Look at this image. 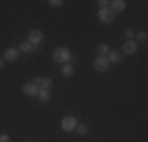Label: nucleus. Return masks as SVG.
<instances>
[{
	"label": "nucleus",
	"instance_id": "19",
	"mask_svg": "<svg viewBox=\"0 0 148 142\" xmlns=\"http://www.w3.org/2000/svg\"><path fill=\"white\" fill-rule=\"evenodd\" d=\"M97 3H99L101 8H107V7H110V2H109V0H99Z\"/></svg>",
	"mask_w": 148,
	"mask_h": 142
},
{
	"label": "nucleus",
	"instance_id": "22",
	"mask_svg": "<svg viewBox=\"0 0 148 142\" xmlns=\"http://www.w3.org/2000/svg\"><path fill=\"white\" fill-rule=\"evenodd\" d=\"M0 142H10V136L8 134H0Z\"/></svg>",
	"mask_w": 148,
	"mask_h": 142
},
{
	"label": "nucleus",
	"instance_id": "9",
	"mask_svg": "<svg viewBox=\"0 0 148 142\" xmlns=\"http://www.w3.org/2000/svg\"><path fill=\"white\" fill-rule=\"evenodd\" d=\"M110 8L115 13H122V12H125V8H127V3H125V0H112Z\"/></svg>",
	"mask_w": 148,
	"mask_h": 142
},
{
	"label": "nucleus",
	"instance_id": "6",
	"mask_svg": "<svg viewBox=\"0 0 148 142\" xmlns=\"http://www.w3.org/2000/svg\"><path fill=\"white\" fill-rule=\"evenodd\" d=\"M20 58V50L18 48H7L3 51V61H8V63H15L16 60Z\"/></svg>",
	"mask_w": 148,
	"mask_h": 142
},
{
	"label": "nucleus",
	"instance_id": "1",
	"mask_svg": "<svg viewBox=\"0 0 148 142\" xmlns=\"http://www.w3.org/2000/svg\"><path fill=\"white\" fill-rule=\"evenodd\" d=\"M53 60L56 61V63H61V64L71 63V60H73V53H71V50L66 48V46H58L53 51Z\"/></svg>",
	"mask_w": 148,
	"mask_h": 142
},
{
	"label": "nucleus",
	"instance_id": "12",
	"mask_svg": "<svg viewBox=\"0 0 148 142\" xmlns=\"http://www.w3.org/2000/svg\"><path fill=\"white\" fill-rule=\"evenodd\" d=\"M18 50H20V53H32L33 45L28 42V40H25V42H21L20 45H18Z\"/></svg>",
	"mask_w": 148,
	"mask_h": 142
},
{
	"label": "nucleus",
	"instance_id": "20",
	"mask_svg": "<svg viewBox=\"0 0 148 142\" xmlns=\"http://www.w3.org/2000/svg\"><path fill=\"white\" fill-rule=\"evenodd\" d=\"M49 5L51 7H61L63 5V0H49Z\"/></svg>",
	"mask_w": 148,
	"mask_h": 142
},
{
	"label": "nucleus",
	"instance_id": "3",
	"mask_svg": "<svg viewBox=\"0 0 148 142\" xmlns=\"http://www.w3.org/2000/svg\"><path fill=\"white\" fill-rule=\"evenodd\" d=\"M77 119L74 116H64L61 119V129L66 132H71V131H76V127H77Z\"/></svg>",
	"mask_w": 148,
	"mask_h": 142
},
{
	"label": "nucleus",
	"instance_id": "14",
	"mask_svg": "<svg viewBox=\"0 0 148 142\" xmlns=\"http://www.w3.org/2000/svg\"><path fill=\"white\" fill-rule=\"evenodd\" d=\"M97 51H99V56H106L109 55V51H110V48H109V45L107 43H101L99 46H97Z\"/></svg>",
	"mask_w": 148,
	"mask_h": 142
},
{
	"label": "nucleus",
	"instance_id": "4",
	"mask_svg": "<svg viewBox=\"0 0 148 142\" xmlns=\"http://www.w3.org/2000/svg\"><path fill=\"white\" fill-rule=\"evenodd\" d=\"M92 66H94L95 71H99V73H106L107 69L110 68V63H109V60L106 56H97V58L92 61Z\"/></svg>",
	"mask_w": 148,
	"mask_h": 142
},
{
	"label": "nucleus",
	"instance_id": "17",
	"mask_svg": "<svg viewBox=\"0 0 148 142\" xmlns=\"http://www.w3.org/2000/svg\"><path fill=\"white\" fill-rule=\"evenodd\" d=\"M76 131H77V134H81V136H84V134H87V126L86 124H77V127H76Z\"/></svg>",
	"mask_w": 148,
	"mask_h": 142
},
{
	"label": "nucleus",
	"instance_id": "23",
	"mask_svg": "<svg viewBox=\"0 0 148 142\" xmlns=\"http://www.w3.org/2000/svg\"><path fill=\"white\" fill-rule=\"evenodd\" d=\"M3 66H5V63H3V60H0V69L3 68Z\"/></svg>",
	"mask_w": 148,
	"mask_h": 142
},
{
	"label": "nucleus",
	"instance_id": "18",
	"mask_svg": "<svg viewBox=\"0 0 148 142\" xmlns=\"http://www.w3.org/2000/svg\"><path fill=\"white\" fill-rule=\"evenodd\" d=\"M125 37H127V40H135V32L132 28H127L125 30Z\"/></svg>",
	"mask_w": 148,
	"mask_h": 142
},
{
	"label": "nucleus",
	"instance_id": "5",
	"mask_svg": "<svg viewBox=\"0 0 148 142\" xmlns=\"http://www.w3.org/2000/svg\"><path fill=\"white\" fill-rule=\"evenodd\" d=\"M27 40L32 45H40V43L43 42V32L40 30V28H33V30H30L28 32V35H27Z\"/></svg>",
	"mask_w": 148,
	"mask_h": 142
},
{
	"label": "nucleus",
	"instance_id": "10",
	"mask_svg": "<svg viewBox=\"0 0 148 142\" xmlns=\"http://www.w3.org/2000/svg\"><path fill=\"white\" fill-rule=\"evenodd\" d=\"M107 60H109V63H120L122 60V51H119V50H110L109 51V55H107Z\"/></svg>",
	"mask_w": 148,
	"mask_h": 142
},
{
	"label": "nucleus",
	"instance_id": "16",
	"mask_svg": "<svg viewBox=\"0 0 148 142\" xmlns=\"http://www.w3.org/2000/svg\"><path fill=\"white\" fill-rule=\"evenodd\" d=\"M135 37H137V40L135 42H145L147 43V40H148V33H147V30H142V32H138V33H135Z\"/></svg>",
	"mask_w": 148,
	"mask_h": 142
},
{
	"label": "nucleus",
	"instance_id": "11",
	"mask_svg": "<svg viewBox=\"0 0 148 142\" xmlns=\"http://www.w3.org/2000/svg\"><path fill=\"white\" fill-rule=\"evenodd\" d=\"M61 74H63L64 78H71V76L74 74V66L71 63L63 64V66H61Z\"/></svg>",
	"mask_w": 148,
	"mask_h": 142
},
{
	"label": "nucleus",
	"instance_id": "21",
	"mask_svg": "<svg viewBox=\"0 0 148 142\" xmlns=\"http://www.w3.org/2000/svg\"><path fill=\"white\" fill-rule=\"evenodd\" d=\"M32 83L35 84V86H38V88H40V84H41V76H35V78L32 79Z\"/></svg>",
	"mask_w": 148,
	"mask_h": 142
},
{
	"label": "nucleus",
	"instance_id": "7",
	"mask_svg": "<svg viewBox=\"0 0 148 142\" xmlns=\"http://www.w3.org/2000/svg\"><path fill=\"white\" fill-rule=\"evenodd\" d=\"M137 50H138V43L135 40H127L122 45V53L123 55H133V53H137Z\"/></svg>",
	"mask_w": 148,
	"mask_h": 142
},
{
	"label": "nucleus",
	"instance_id": "8",
	"mask_svg": "<svg viewBox=\"0 0 148 142\" xmlns=\"http://www.w3.org/2000/svg\"><path fill=\"white\" fill-rule=\"evenodd\" d=\"M21 91L27 96H30V98H35V96H38V93H40V88L35 86L33 83H25L21 86Z\"/></svg>",
	"mask_w": 148,
	"mask_h": 142
},
{
	"label": "nucleus",
	"instance_id": "15",
	"mask_svg": "<svg viewBox=\"0 0 148 142\" xmlns=\"http://www.w3.org/2000/svg\"><path fill=\"white\" fill-rule=\"evenodd\" d=\"M53 86V79L51 78H41V84H40V89H51Z\"/></svg>",
	"mask_w": 148,
	"mask_h": 142
},
{
	"label": "nucleus",
	"instance_id": "2",
	"mask_svg": "<svg viewBox=\"0 0 148 142\" xmlns=\"http://www.w3.org/2000/svg\"><path fill=\"white\" fill-rule=\"evenodd\" d=\"M97 20L101 21V23H112V21L115 20V12L112 10L110 7L99 8L97 10Z\"/></svg>",
	"mask_w": 148,
	"mask_h": 142
},
{
	"label": "nucleus",
	"instance_id": "13",
	"mask_svg": "<svg viewBox=\"0 0 148 142\" xmlns=\"http://www.w3.org/2000/svg\"><path fill=\"white\" fill-rule=\"evenodd\" d=\"M38 98H40L41 103H49V101H51V93H49L48 89H40Z\"/></svg>",
	"mask_w": 148,
	"mask_h": 142
}]
</instances>
